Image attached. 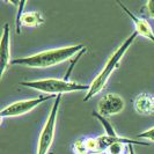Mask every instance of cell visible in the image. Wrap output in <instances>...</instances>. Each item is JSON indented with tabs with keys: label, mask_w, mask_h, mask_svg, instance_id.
<instances>
[{
	"label": "cell",
	"mask_w": 154,
	"mask_h": 154,
	"mask_svg": "<svg viewBox=\"0 0 154 154\" xmlns=\"http://www.w3.org/2000/svg\"><path fill=\"white\" fill-rule=\"evenodd\" d=\"M137 138L139 139H145L147 141H153L154 143V126L149 128L148 130H145L144 132H140L137 134Z\"/></svg>",
	"instance_id": "14"
},
{
	"label": "cell",
	"mask_w": 154,
	"mask_h": 154,
	"mask_svg": "<svg viewBox=\"0 0 154 154\" xmlns=\"http://www.w3.org/2000/svg\"><path fill=\"white\" fill-rule=\"evenodd\" d=\"M60 101H62V95H57V97L54 99V104H52L51 111L49 114V117H48L45 124L39 133L37 153L36 154H48L50 147L54 143L56 123H57L58 111H59V107H60Z\"/></svg>",
	"instance_id": "4"
},
{
	"label": "cell",
	"mask_w": 154,
	"mask_h": 154,
	"mask_svg": "<svg viewBox=\"0 0 154 154\" xmlns=\"http://www.w3.org/2000/svg\"><path fill=\"white\" fill-rule=\"evenodd\" d=\"M134 110L140 115H154V95L141 93L134 97Z\"/></svg>",
	"instance_id": "9"
},
{
	"label": "cell",
	"mask_w": 154,
	"mask_h": 154,
	"mask_svg": "<svg viewBox=\"0 0 154 154\" xmlns=\"http://www.w3.org/2000/svg\"><path fill=\"white\" fill-rule=\"evenodd\" d=\"M26 1H20L19 2V8H17V13H16V19H15V31L16 34H21V24H20V19L22 14L24 13L23 12V6H26Z\"/></svg>",
	"instance_id": "13"
},
{
	"label": "cell",
	"mask_w": 154,
	"mask_h": 154,
	"mask_svg": "<svg viewBox=\"0 0 154 154\" xmlns=\"http://www.w3.org/2000/svg\"><path fill=\"white\" fill-rule=\"evenodd\" d=\"M125 108L124 99L115 93H108L97 103V114L106 118L122 112Z\"/></svg>",
	"instance_id": "6"
},
{
	"label": "cell",
	"mask_w": 154,
	"mask_h": 154,
	"mask_svg": "<svg viewBox=\"0 0 154 154\" xmlns=\"http://www.w3.org/2000/svg\"><path fill=\"white\" fill-rule=\"evenodd\" d=\"M137 36H138V32H137V31H133L131 35L125 39L123 43L112 52V54L109 57V59L107 60V63L104 64L102 71H101L100 73L96 75V78L92 81L91 88H89L88 92L86 93L85 97H84V101H85V102H87L88 100H91L92 97H94L95 95H97L99 93L103 91V88L106 87L107 82H108L109 78L111 77L112 72L118 67V65H119V63L122 60V58L124 57V54L128 52V50L130 49V46H131L132 43L134 42V39L137 38Z\"/></svg>",
	"instance_id": "2"
},
{
	"label": "cell",
	"mask_w": 154,
	"mask_h": 154,
	"mask_svg": "<svg viewBox=\"0 0 154 154\" xmlns=\"http://www.w3.org/2000/svg\"><path fill=\"white\" fill-rule=\"evenodd\" d=\"M144 8L146 9V13L148 14V16L154 20V0L147 1L146 4H145V7Z\"/></svg>",
	"instance_id": "15"
},
{
	"label": "cell",
	"mask_w": 154,
	"mask_h": 154,
	"mask_svg": "<svg viewBox=\"0 0 154 154\" xmlns=\"http://www.w3.org/2000/svg\"><path fill=\"white\" fill-rule=\"evenodd\" d=\"M84 49H86L84 44H78V45L45 50L31 56L12 59L11 65H20V66L30 67V69H48V67L56 66L60 63L66 62L73 58L74 56H78Z\"/></svg>",
	"instance_id": "1"
},
{
	"label": "cell",
	"mask_w": 154,
	"mask_h": 154,
	"mask_svg": "<svg viewBox=\"0 0 154 154\" xmlns=\"http://www.w3.org/2000/svg\"><path fill=\"white\" fill-rule=\"evenodd\" d=\"M128 154H136V151H134V148L132 145L129 146V151H128Z\"/></svg>",
	"instance_id": "16"
},
{
	"label": "cell",
	"mask_w": 154,
	"mask_h": 154,
	"mask_svg": "<svg viewBox=\"0 0 154 154\" xmlns=\"http://www.w3.org/2000/svg\"><path fill=\"white\" fill-rule=\"evenodd\" d=\"M56 95H39L37 97L34 99H28V100H22V101H16L11 104H8L7 107L2 109L0 111V117L1 119L6 118V117H17V116H22L24 114L30 112L32 109H35L37 106L42 104L43 102L51 100V99H56Z\"/></svg>",
	"instance_id": "5"
},
{
	"label": "cell",
	"mask_w": 154,
	"mask_h": 154,
	"mask_svg": "<svg viewBox=\"0 0 154 154\" xmlns=\"http://www.w3.org/2000/svg\"><path fill=\"white\" fill-rule=\"evenodd\" d=\"M93 116L100 121V123L102 124V126H103V129H104V131H106V134H107V136H109V137H118V134H117L116 130L114 129V126L111 125V123L109 122L106 117L99 115L97 112H93Z\"/></svg>",
	"instance_id": "12"
},
{
	"label": "cell",
	"mask_w": 154,
	"mask_h": 154,
	"mask_svg": "<svg viewBox=\"0 0 154 154\" xmlns=\"http://www.w3.org/2000/svg\"><path fill=\"white\" fill-rule=\"evenodd\" d=\"M44 23V17L42 15V13L39 11H29V12H24L20 19V24L21 28L22 27H37Z\"/></svg>",
	"instance_id": "10"
},
{
	"label": "cell",
	"mask_w": 154,
	"mask_h": 154,
	"mask_svg": "<svg viewBox=\"0 0 154 154\" xmlns=\"http://www.w3.org/2000/svg\"><path fill=\"white\" fill-rule=\"evenodd\" d=\"M130 145H132V144L131 143H128V141H116V143H112L106 149V154H128Z\"/></svg>",
	"instance_id": "11"
},
{
	"label": "cell",
	"mask_w": 154,
	"mask_h": 154,
	"mask_svg": "<svg viewBox=\"0 0 154 154\" xmlns=\"http://www.w3.org/2000/svg\"><path fill=\"white\" fill-rule=\"evenodd\" d=\"M11 30L9 24L5 23L4 30H2V37L0 42V75L2 77L11 65Z\"/></svg>",
	"instance_id": "7"
},
{
	"label": "cell",
	"mask_w": 154,
	"mask_h": 154,
	"mask_svg": "<svg viewBox=\"0 0 154 154\" xmlns=\"http://www.w3.org/2000/svg\"><path fill=\"white\" fill-rule=\"evenodd\" d=\"M116 4L122 8V9L124 11V13H126L128 16L132 20V22H133V24H134V28H136V30L134 31H137L138 35H141V36H144L145 38L151 39L152 42H154V32H153V30H152L151 24L147 22L145 19L134 15L132 12H130V9L126 7L123 2H121V1H116Z\"/></svg>",
	"instance_id": "8"
},
{
	"label": "cell",
	"mask_w": 154,
	"mask_h": 154,
	"mask_svg": "<svg viewBox=\"0 0 154 154\" xmlns=\"http://www.w3.org/2000/svg\"><path fill=\"white\" fill-rule=\"evenodd\" d=\"M20 85L44 93L46 95H56V96L72 92L87 93L91 88V85H85V84H80V82H75V81H69L66 79H54V78L22 81V82H20Z\"/></svg>",
	"instance_id": "3"
}]
</instances>
